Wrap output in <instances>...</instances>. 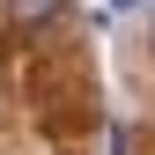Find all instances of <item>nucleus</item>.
I'll list each match as a JSON object with an SVG mask.
<instances>
[{
	"label": "nucleus",
	"mask_w": 155,
	"mask_h": 155,
	"mask_svg": "<svg viewBox=\"0 0 155 155\" xmlns=\"http://www.w3.org/2000/svg\"><path fill=\"white\" fill-rule=\"evenodd\" d=\"M0 15H8L15 30H52L67 15V0H0Z\"/></svg>",
	"instance_id": "1"
}]
</instances>
